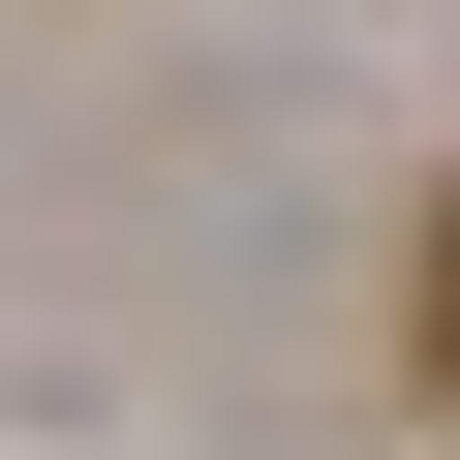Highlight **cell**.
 <instances>
[{
    "instance_id": "1",
    "label": "cell",
    "mask_w": 460,
    "mask_h": 460,
    "mask_svg": "<svg viewBox=\"0 0 460 460\" xmlns=\"http://www.w3.org/2000/svg\"><path fill=\"white\" fill-rule=\"evenodd\" d=\"M399 338H429V399H460V215H429V246H399Z\"/></svg>"
}]
</instances>
